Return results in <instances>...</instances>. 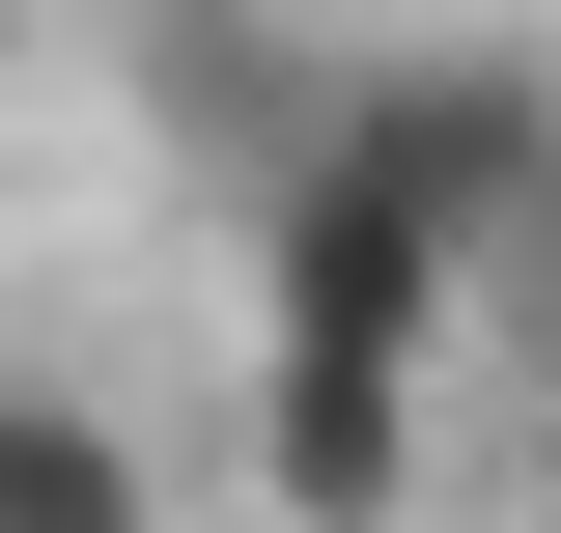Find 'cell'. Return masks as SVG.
<instances>
[{
  "label": "cell",
  "mask_w": 561,
  "mask_h": 533,
  "mask_svg": "<svg viewBox=\"0 0 561 533\" xmlns=\"http://www.w3.org/2000/svg\"><path fill=\"white\" fill-rule=\"evenodd\" d=\"M0 533H169L140 421H113V394H57V365H0Z\"/></svg>",
  "instance_id": "3"
},
{
  "label": "cell",
  "mask_w": 561,
  "mask_h": 533,
  "mask_svg": "<svg viewBox=\"0 0 561 533\" xmlns=\"http://www.w3.org/2000/svg\"><path fill=\"white\" fill-rule=\"evenodd\" d=\"M253 506H280V533H421V365L253 337Z\"/></svg>",
  "instance_id": "2"
},
{
  "label": "cell",
  "mask_w": 561,
  "mask_h": 533,
  "mask_svg": "<svg viewBox=\"0 0 561 533\" xmlns=\"http://www.w3.org/2000/svg\"><path fill=\"white\" fill-rule=\"evenodd\" d=\"M561 337V84L534 57H309L253 169V337H365V365H449V337Z\"/></svg>",
  "instance_id": "1"
},
{
  "label": "cell",
  "mask_w": 561,
  "mask_h": 533,
  "mask_svg": "<svg viewBox=\"0 0 561 533\" xmlns=\"http://www.w3.org/2000/svg\"><path fill=\"white\" fill-rule=\"evenodd\" d=\"M0 84H28V0H0Z\"/></svg>",
  "instance_id": "4"
}]
</instances>
